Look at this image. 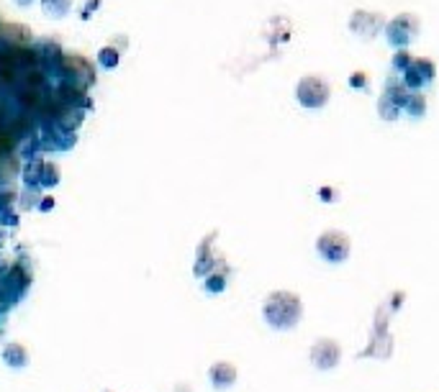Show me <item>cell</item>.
I'll return each instance as SVG.
<instances>
[{
    "label": "cell",
    "instance_id": "11",
    "mask_svg": "<svg viewBox=\"0 0 439 392\" xmlns=\"http://www.w3.org/2000/svg\"><path fill=\"white\" fill-rule=\"evenodd\" d=\"M29 349L23 346L21 341H11L6 343V349H3V362H6L11 369H23V367H29Z\"/></svg>",
    "mask_w": 439,
    "mask_h": 392
},
{
    "label": "cell",
    "instance_id": "14",
    "mask_svg": "<svg viewBox=\"0 0 439 392\" xmlns=\"http://www.w3.org/2000/svg\"><path fill=\"white\" fill-rule=\"evenodd\" d=\"M44 16L52 18V21H59V18H67L75 6V0H39Z\"/></svg>",
    "mask_w": 439,
    "mask_h": 392
},
{
    "label": "cell",
    "instance_id": "5",
    "mask_svg": "<svg viewBox=\"0 0 439 392\" xmlns=\"http://www.w3.org/2000/svg\"><path fill=\"white\" fill-rule=\"evenodd\" d=\"M383 28H385V21H383V16L375 13V11H362V8H357L349 16V31L357 39H362V42H373Z\"/></svg>",
    "mask_w": 439,
    "mask_h": 392
},
{
    "label": "cell",
    "instance_id": "3",
    "mask_svg": "<svg viewBox=\"0 0 439 392\" xmlns=\"http://www.w3.org/2000/svg\"><path fill=\"white\" fill-rule=\"evenodd\" d=\"M316 252L324 262L329 264H342V262L349 259V252H352V241L344 231H324L319 238H316Z\"/></svg>",
    "mask_w": 439,
    "mask_h": 392
},
{
    "label": "cell",
    "instance_id": "27",
    "mask_svg": "<svg viewBox=\"0 0 439 392\" xmlns=\"http://www.w3.org/2000/svg\"><path fill=\"white\" fill-rule=\"evenodd\" d=\"M52 208H54V197H52V195H44L42 200H39V210H42V213H49Z\"/></svg>",
    "mask_w": 439,
    "mask_h": 392
},
{
    "label": "cell",
    "instance_id": "18",
    "mask_svg": "<svg viewBox=\"0 0 439 392\" xmlns=\"http://www.w3.org/2000/svg\"><path fill=\"white\" fill-rule=\"evenodd\" d=\"M121 51L116 49V47H111V44H106V47H100L98 51V64L103 67V70H116L121 64Z\"/></svg>",
    "mask_w": 439,
    "mask_h": 392
},
{
    "label": "cell",
    "instance_id": "26",
    "mask_svg": "<svg viewBox=\"0 0 439 392\" xmlns=\"http://www.w3.org/2000/svg\"><path fill=\"white\" fill-rule=\"evenodd\" d=\"M111 47H116V49H119L121 54H124V51H126V47H128V39L124 34H116L114 42H111Z\"/></svg>",
    "mask_w": 439,
    "mask_h": 392
},
{
    "label": "cell",
    "instance_id": "7",
    "mask_svg": "<svg viewBox=\"0 0 439 392\" xmlns=\"http://www.w3.org/2000/svg\"><path fill=\"white\" fill-rule=\"evenodd\" d=\"M437 78V67L432 59L426 56H416L411 59V64L404 70V85L409 90H421L426 85H432V80Z\"/></svg>",
    "mask_w": 439,
    "mask_h": 392
},
{
    "label": "cell",
    "instance_id": "17",
    "mask_svg": "<svg viewBox=\"0 0 439 392\" xmlns=\"http://www.w3.org/2000/svg\"><path fill=\"white\" fill-rule=\"evenodd\" d=\"M203 290L208 295H221L227 290V272H221V269H213L208 277H203Z\"/></svg>",
    "mask_w": 439,
    "mask_h": 392
},
{
    "label": "cell",
    "instance_id": "16",
    "mask_svg": "<svg viewBox=\"0 0 439 392\" xmlns=\"http://www.w3.org/2000/svg\"><path fill=\"white\" fill-rule=\"evenodd\" d=\"M42 175H44V161L42 159H31L26 167H23V185L29 190L42 188Z\"/></svg>",
    "mask_w": 439,
    "mask_h": 392
},
{
    "label": "cell",
    "instance_id": "24",
    "mask_svg": "<svg viewBox=\"0 0 439 392\" xmlns=\"http://www.w3.org/2000/svg\"><path fill=\"white\" fill-rule=\"evenodd\" d=\"M349 85H352L354 90H370V80L365 72H352L349 75Z\"/></svg>",
    "mask_w": 439,
    "mask_h": 392
},
{
    "label": "cell",
    "instance_id": "8",
    "mask_svg": "<svg viewBox=\"0 0 439 392\" xmlns=\"http://www.w3.org/2000/svg\"><path fill=\"white\" fill-rule=\"evenodd\" d=\"M213 238H216V233H211L208 238H203L200 241V246H198V252H196V264H193V274L196 277H208V274L219 267V262H216V257H213V252H211V246H213Z\"/></svg>",
    "mask_w": 439,
    "mask_h": 392
},
{
    "label": "cell",
    "instance_id": "21",
    "mask_svg": "<svg viewBox=\"0 0 439 392\" xmlns=\"http://www.w3.org/2000/svg\"><path fill=\"white\" fill-rule=\"evenodd\" d=\"M378 113H380V118H385V121H396L398 113H401V108H398V105L393 103L385 92H383L380 100H378Z\"/></svg>",
    "mask_w": 439,
    "mask_h": 392
},
{
    "label": "cell",
    "instance_id": "19",
    "mask_svg": "<svg viewBox=\"0 0 439 392\" xmlns=\"http://www.w3.org/2000/svg\"><path fill=\"white\" fill-rule=\"evenodd\" d=\"M404 111L414 118H424L426 116V98L421 92H409V100H406Z\"/></svg>",
    "mask_w": 439,
    "mask_h": 392
},
{
    "label": "cell",
    "instance_id": "9",
    "mask_svg": "<svg viewBox=\"0 0 439 392\" xmlns=\"http://www.w3.org/2000/svg\"><path fill=\"white\" fill-rule=\"evenodd\" d=\"M29 282H31V274L26 272V269H23L21 264H13L11 269H8L6 280H3V288H6L8 298H11V300L16 302L23 293H26Z\"/></svg>",
    "mask_w": 439,
    "mask_h": 392
},
{
    "label": "cell",
    "instance_id": "13",
    "mask_svg": "<svg viewBox=\"0 0 439 392\" xmlns=\"http://www.w3.org/2000/svg\"><path fill=\"white\" fill-rule=\"evenodd\" d=\"M64 70H67V75L70 78H75L72 82H78V80H83V75H85V82H92V70L90 64L83 59V56L78 54H70L67 59H64Z\"/></svg>",
    "mask_w": 439,
    "mask_h": 392
},
{
    "label": "cell",
    "instance_id": "15",
    "mask_svg": "<svg viewBox=\"0 0 439 392\" xmlns=\"http://www.w3.org/2000/svg\"><path fill=\"white\" fill-rule=\"evenodd\" d=\"M83 121H85V111H83V108H67L57 123H59V128H62V131L75 133L80 126H83Z\"/></svg>",
    "mask_w": 439,
    "mask_h": 392
},
{
    "label": "cell",
    "instance_id": "1",
    "mask_svg": "<svg viewBox=\"0 0 439 392\" xmlns=\"http://www.w3.org/2000/svg\"><path fill=\"white\" fill-rule=\"evenodd\" d=\"M263 318L270 329L275 331H291L296 329L303 318V302L296 293L288 290H275L270 293L263 302Z\"/></svg>",
    "mask_w": 439,
    "mask_h": 392
},
{
    "label": "cell",
    "instance_id": "22",
    "mask_svg": "<svg viewBox=\"0 0 439 392\" xmlns=\"http://www.w3.org/2000/svg\"><path fill=\"white\" fill-rule=\"evenodd\" d=\"M59 185V169L57 164L44 161V175H42V188H57Z\"/></svg>",
    "mask_w": 439,
    "mask_h": 392
},
{
    "label": "cell",
    "instance_id": "29",
    "mask_svg": "<svg viewBox=\"0 0 439 392\" xmlns=\"http://www.w3.org/2000/svg\"><path fill=\"white\" fill-rule=\"evenodd\" d=\"M13 3H16V6H18V8H29V6H34L36 0H13Z\"/></svg>",
    "mask_w": 439,
    "mask_h": 392
},
{
    "label": "cell",
    "instance_id": "25",
    "mask_svg": "<svg viewBox=\"0 0 439 392\" xmlns=\"http://www.w3.org/2000/svg\"><path fill=\"white\" fill-rule=\"evenodd\" d=\"M98 8H100V0H88V6L80 8V18H83V21H90L92 11H98Z\"/></svg>",
    "mask_w": 439,
    "mask_h": 392
},
{
    "label": "cell",
    "instance_id": "12",
    "mask_svg": "<svg viewBox=\"0 0 439 392\" xmlns=\"http://www.w3.org/2000/svg\"><path fill=\"white\" fill-rule=\"evenodd\" d=\"M47 103H49V95L44 90H29V87H21V90H18V105H23L26 111L42 113Z\"/></svg>",
    "mask_w": 439,
    "mask_h": 392
},
{
    "label": "cell",
    "instance_id": "10",
    "mask_svg": "<svg viewBox=\"0 0 439 392\" xmlns=\"http://www.w3.org/2000/svg\"><path fill=\"white\" fill-rule=\"evenodd\" d=\"M236 377H239V372L231 362H213L208 369V379L216 390H229L236 382Z\"/></svg>",
    "mask_w": 439,
    "mask_h": 392
},
{
    "label": "cell",
    "instance_id": "28",
    "mask_svg": "<svg viewBox=\"0 0 439 392\" xmlns=\"http://www.w3.org/2000/svg\"><path fill=\"white\" fill-rule=\"evenodd\" d=\"M319 195L324 197V203H334V197H337V192H334L332 188H321Z\"/></svg>",
    "mask_w": 439,
    "mask_h": 392
},
{
    "label": "cell",
    "instance_id": "6",
    "mask_svg": "<svg viewBox=\"0 0 439 392\" xmlns=\"http://www.w3.org/2000/svg\"><path fill=\"white\" fill-rule=\"evenodd\" d=\"M308 359H311V365L321 372H329L334 367L339 365L342 359V346L334 338H316L308 351Z\"/></svg>",
    "mask_w": 439,
    "mask_h": 392
},
{
    "label": "cell",
    "instance_id": "20",
    "mask_svg": "<svg viewBox=\"0 0 439 392\" xmlns=\"http://www.w3.org/2000/svg\"><path fill=\"white\" fill-rule=\"evenodd\" d=\"M385 95H388L398 108H404L406 100H409V87L404 85V80H401V82H398V80H390L388 87H385Z\"/></svg>",
    "mask_w": 439,
    "mask_h": 392
},
{
    "label": "cell",
    "instance_id": "23",
    "mask_svg": "<svg viewBox=\"0 0 439 392\" xmlns=\"http://www.w3.org/2000/svg\"><path fill=\"white\" fill-rule=\"evenodd\" d=\"M411 64V54L409 49H396V54H393V70L396 72H404L406 67Z\"/></svg>",
    "mask_w": 439,
    "mask_h": 392
},
{
    "label": "cell",
    "instance_id": "4",
    "mask_svg": "<svg viewBox=\"0 0 439 392\" xmlns=\"http://www.w3.org/2000/svg\"><path fill=\"white\" fill-rule=\"evenodd\" d=\"M421 31V21L414 13H398L385 23V36H388L390 47L396 49H406Z\"/></svg>",
    "mask_w": 439,
    "mask_h": 392
},
{
    "label": "cell",
    "instance_id": "2",
    "mask_svg": "<svg viewBox=\"0 0 439 392\" xmlns=\"http://www.w3.org/2000/svg\"><path fill=\"white\" fill-rule=\"evenodd\" d=\"M329 82L321 75H306L296 85V100L308 111H319L329 103Z\"/></svg>",
    "mask_w": 439,
    "mask_h": 392
}]
</instances>
